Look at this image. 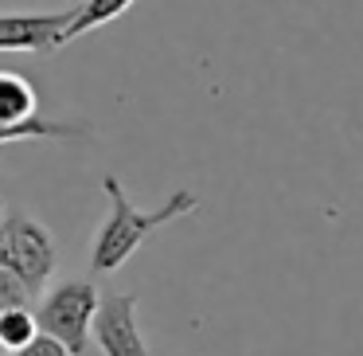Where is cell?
I'll return each mask as SVG.
<instances>
[{
    "label": "cell",
    "mask_w": 363,
    "mask_h": 356,
    "mask_svg": "<svg viewBox=\"0 0 363 356\" xmlns=\"http://www.w3.org/2000/svg\"><path fill=\"white\" fill-rule=\"evenodd\" d=\"M102 196H106V204H110V215H106V223L98 227L94 247H90V270H94V274H113V270H121L129 262V254H133L157 227L180 220V215H191L199 207L196 192L176 188L164 207L145 212V207H137L133 200L125 196L118 176H106L102 180Z\"/></svg>",
    "instance_id": "cell-1"
},
{
    "label": "cell",
    "mask_w": 363,
    "mask_h": 356,
    "mask_svg": "<svg viewBox=\"0 0 363 356\" xmlns=\"http://www.w3.org/2000/svg\"><path fill=\"white\" fill-rule=\"evenodd\" d=\"M102 293L94 290V282L86 278H71V282H59L51 293H43V301L32 309L35 325H40L43 337L59 340L71 356H82L90 340V325H94V309Z\"/></svg>",
    "instance_id": "cell-2"
},
{
    "label": "cell",
    "mask_w": 363,
    "mask_h": 356,
    "mask_svg": "<svg viewBox=\"0 0 363 356\" xmlns=\"http://www.w3.org/2000/svg\"><path fill=\"white\" fill-rule=\"evenodd\" d=\"M4 235H9V270L40 298L43 282L55 274V262H59L55 235L28 212L4 215Z\"/></svg>",
    "instance_id": "cell-3"
},
{
    "label": "cell",
    "mask_w": 363,
    "mask_h": 356,
    "mask_svg": "<svg viewBox=\"0 0 363 356\" xmlns=\"http://www.w3.org/2000/svg\"><path fill=\"white\" fill-rule=\"evenodd\" d=\"M90 337L98 340L102 356H149L141 329H137V298L133 293H110L98 298Z\"/></svg>",
    "instance_id": "cell-4"
},
{
    "label": "cell",
    "mask_w": 363,
    "mask_h": 356,
    "mask_svg": "<svg viewBox=\"0 0 363 356\" xmlns=\"http://www.w3.org/2000/svg\"><path fill=\"white\" fill-rule=\"evenodd\" d=\"M74 9L63 12H0V51H48L63 48V28Z\"/></svg>",
    "instance_id": "cell-5"
},
{
    "label": "cell",
    "mask_w": 363,
    "mask_h": 356,
    "mask_svg": "<svg viewBox=\"0 0 363 356\" xmlns=\"http://www.w3.org/2000/svg\"><path fill=\"white\" fill-rule=\"evenodd\" d=\"M40 114V95L20 71H0V129H12Z\"/></svg>",
    "instance_id": "cell-6"
},
{
    "label": "cell",
    "mask_w": 363,
    "mask_h": 356,
    "mask_svg": "<svg viewBox=\"0 0 363 356\" xmlns=\"http://www.w3.org/2000/svg\"><path fill=\"white\" fill-rule=\"evenodd\" d=\"M90 126H79V122H55V118H43V114H32L28 122L12 129H0V145H12V141H86Z\"/></svg>",
    "instance_id": "cell-7"
},
{
    "label": "cell",
    "mask_w": 363,
    "mask_h": 356,
    "mask_svg": "<svg viewBox=\"0 0 363 356\" xmlns=\"http://www.w3.org/2000/svg\"><path fill=\"white\" fill-rule=\"evenodd\" d=\"M129 4H137V0H82V4H74V16L67 20V28H63V43H71V40H79V36L118 20Z\"/></svg>",
    "instance_id": "cell-8"
},
{
    "label": "cell",
    "mask_w": 363,
    "mask_h": 356,
    "mask_svg": "<svg viewBox=\"0 0 363 356\" xmlns=\"http://www.w3.org/2000/svg\"><path fill=\"white\" fill-rule=\"evenodd\" d=\"M40 337V325H35L32 306H16V309H0V348L16 356L20 348H28Z\"/></svg>",
    "instance_id": "cell-9"
},
{
    "label": "cell",
    "mask_w": 363,
    "mask_h": 356,
    "mask_svg": "<svg viewBox=\"0 0 363 356\" xmlns=\"http://www.w3.org/2000/svg\"><path fill=\"white\" fill-rule=\"evenodd\" d=\"M16 356H71V352H67L59 340H51V337H43V333H40V337H35L28 348H20Z\"/></svg>",
    "instance_id": "cell-10"
},
{
    "label": "cell",
    "mask_w": 363,
    "mask_h": 356,
    "mask_svg": "<svg viewBox=\"0 0 363 356\" xmlns=\"http://www.w3.org/2000/svg\"><path fill=\"white\" fill-rule=\"evenodd\" d=\"M9 266V235H4V220H0V270Z\"/></svg>",
    "instance_id": "cell-11"
}]
</instances>
